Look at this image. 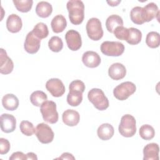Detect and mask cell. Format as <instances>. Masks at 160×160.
Wrapping results in <instances>:
<instances>
[{"mask_svg":"<svg viewBox=\"0 0 160 160\" xmlns=\"http://www.w3.org/2000/svg\"><path fill=\"white\" fill-rule=\"evenodd\" d=\"M66 8L69 12L71 22L74 25L81 24L84 18V5L79 0H70L67 2Z\"/></svg>","mask_w":160,"mask_h":160,"instance_id":"1","label":"cell"},{"mask_svg":"<svg viewBox=\"0 0 160 160\" xmlns=\"http://www.w3.org/2000/svg\"><path fill=\"white\" fill-rule=\"evenodd\" d=\"M89 101L99 111L106 109L109 107V101L102 89L99 88L91 89L88 94Z\"/></svg>","mask_w":160,"mask_h":160,"instance_id":"2","label":"cell"},{"mask_svg":"<svg viewBox=\"0 0 160 160\" xmlns=\"http://www.w3.org/2000/svg\"><path fill=\"white\" fill-rule=\"evenodd\" d=\"M118 130L121 135L126 138L133 136L136 132V121L131 114H125L122 116Z\"/></svg>","mask_w":160,"mask_h":160,"instance_id":"3","label":"cell"},{"mask_svg":"<svg viewBox=\"0 0 160 160\" xmlns=\"http://www.w3.org/2000/svg\"><path fill=\"white\" fill-rule=\"evenodd\" d=\"M44 121L50 124H54L59 119L58 112L56 110V104L52 101H46L40 106Z\"/></svg>","mask_w":160,"mask_h":160,"instance_id":"4","label":"cell"},{"mask_svg":"<svg viewBox=\"0 0 160 160\" xmlns=\"http://www.w3.org/2000/svg\"><path fill=\"white\" fill-rule=\"evenodd\" d=\"M136 85L130 81H126L117 86L113 90L114 97L120 101L127 99L130 96L135 92Z\"/></svg>","mask_w":160,"mask_h":160,"instance_id":"5","label":"cell"},{"mask_svg":"<svg viewBox=\"0 0 160 160\" xmlns=\"http://www.w3.org/2000/svg\"><path fill=\"white\" fill-rule=\"evenodd\" d=\"M86 32L88 37L93 41H99L103 36L101 22L96 18H92L86 24Z\"/></svg>","mask_w":160,"mask_h":160,"instance_id":"6","label":"cell"},{"mask_svg":"<svg viewBox=\"0 0 160 160\" xmlns=\"http://www.w3.org/2000/svg\"><path fill=\"white\" fill-rule=\"evenodd\" d=\"M101 51L108 56H119L124 51V46L118 41H104L101 45Z\"/></svg>","mask_w":160,"mask_h":160,"instance_id":"7","label":"cell"},{"mask_svg":"<svg viewBox=\"0 0 160 160\" xmlns=\"http://www.w3.org/2000/svg\"><path fill=\"white\" fill-rule=\"evenodd\" d=\"M35 134L39 141L42 144H48L52 141L54 136L51 128L45 123H39L37 125Z\"/></svg>","mask_w":160,"mask_h":160,"instance_id":"8","label":"cell"},{"mask_svg":"<svg viewBox=\"0 0 160 160\" xmlns=\"http://www.w3.org/2000/svg\"><path fill=\"white\" fill-rule=\"evenodd\" d=\"M46 88L52 96L56 98L62 96L66 91L63 82L58 78L49 79L46 83Z\"/></svg>","mask_w":160,"mask_h":160,"instance_id":"9","label":"cell"},{"mask_svg":"<svg viewBox=\"0 0 160 160\" xmlns=\"http://www.w3.org/2000/svg\"><path fill=\"white\" fill-rule=\"evenodd\" d=\"M65 39L68 47L71 51H78L82 46L81 36L79 32L74 29L69 30L66 33Z\"/></svg>","mask_w":160,"mask_h":160,"instance_id":"10","label":"cell"},{"mask_svg":"<svg viewBox=\"0 0 160 160\" xmlns=\"http://www.w3.org/2000/svg\"><path fill=\"white\" fill-rule=\"evenodd\" d=\"M40 44L41 39L38 38L32 31L28 32L24 44V48L25 51L31 54H35L39 51Z\"/></svg>","mask_w":160,"mask_h":160,"instance_id":"11","label":"cell"},{"mask_svg":"<svg viewBox=\"0 0 160 160\" xmlns=\"http://www.w3.org/2000/svg\"><path fill=\"white\" fill-rule=\"evenodd\" d=\"M1 129L2 132L10 133L16 129V120L15 117L9 114H2L0 118Z\"/></svg>","mask_w":160,"mask_h":160,"instance_id":"12","label":"cell"},{"mask_svg":"<svg viewBox=\"0 0 160 160\" xmlns=\"http://www.w3.org/2000/svg\"><path fill=\"white\" fill-rule=\"evenodd\" d=\"M0 52V72L2 74H10L13 70L14 63L4 49L1 48Z\"/></svg>","mask_w":160,"mask_h":160,"instance_id":"13","label":"cell"},{"mask_svg":"<svg viewBox=\"0 0 160 160\" xmlns=\"http://www.w3.org/2000/svg\"><path fill=\"white\" fill-rule=\"evenodd\" d=\"M82 61L86 66L91 68H94L100 64L101 58L97 52L92 51H88L82 54Z\"/></svg>","mask_w":160,"mask_h":160,"instance_id":"14","label":"cell"},{"mask_svg":"<svg viewBox=\"0 0 160 160\" xmlns=\"http://www.w3.org/2000/svg\"><path fill=\"white\" fill-rule=\"evenodd\" d=\"M108 74L113 80H120L125 77L126 74V69L121 63H113L109 68Z\"/></svg>","mask_w":160,"mask_h":160,"instance_id":"15","label":"cell"},{"mask_svg":"<svg viewBox=\"0 0 160 160\" xmlns=\"http://www.w3.org/2000/svg\"><path fill=\"white\" fill-rule=\"evenodd\" d=\"M159 148L157 143L148 144L143 149L144 160H159Z\"/></svg>","mask_w":160,"mask_h":160,"instance_id":"16","label":"cell"},{"mask_svg":"<svg viewBox=\"0 0 160 160\" xmlns=\"http://www.w3.org/2000/svg\"><path fill=\"white\" fill-rule=\"evenodd\" d=\"M22 26L21 18L16 14L9 15L6 21V28L12 33H16L20 31Z\"/></svg>","mask_w":160,"mask_h":160,"instance_id":"17","label":"cell"},{"mask_svg":"<svg viewBox=\"0 0 160 160\" xmlns=\"http://www.w3.org/2000/svg\"><path fill=\"white\" fill-rule=\"evenodd\" d=\"M63 122L68 126H76L80 120V115L79 112L74 109H67L62 115Z\"/></svg>","mask_w":160,"mask_h":160,"instance_id":"18","label":"cell"},{"mask_svg":"<svg viewBox=\"0 0 160 160\" xmlns=\"http://www.w3.org/2000/svg\"><path fill=\"white\" fill-rule=\"evenodd\" d=\"M114 129L113 126L109 123H104L100 125L97 130L98 136L103 141L110 139L114 135Z\"/></svg>","mask_w":160,"mask_h":160,"instance_id":"19","label":"cell"},{"mask_svg":"<svg viewBox=\"0 0 160 160\" xmlns=\"http://www.w3.org/2000/svg\"><path fill=\"white\" fill-rule=\"evenodd\" d=\"M2 104L8 111H14L19 106V100L13 94H7L2 97Z\"/></svg>","mask_w":160,"mask_h":160,"instance_id":"20","label":"cell"},{"mask_svg":"<svg viewBox=\"0 0 160 160\" xmlns=\"http://www.w3.org/2000/svg\"><path fill=\"white\" fill-rule=\"evenodd\" d=\"M51 26L52 30L55 33L62 32L67 26L66 18L61 14H58L53 18L51 21Z\"/></svg>","mask_w":160,"mask_h":160,"instance_id":"21","label":"cell"},{"mask_svg":"<svg viewBox=\"0 0 160 160\" xmlns=\"http://www.w3.org/2000/svg\"><path fill=\"white\" fill-rule=\"evenodd\" d=\"M52 12V5L46 1H40L36 7L37 15L42 18L49 17Z\"/></svg>","mask_w":160,"mask_h":160,"instance_id":"22","label":"cell"},{"mask_svg":"<svg viewBox=\"0 0 160 160\" xmlns=\"http://www.w3.org/2000/svg\"><path fill=\"white\" fill-rule=\"evenodd\" d=\"M118 26H123V20L121 16L112 14L107 18L106 21V27L109 32L113 33L114 29Z\"/></svg>","mask_w":160,"mask_h":160,"instance_id":"23","label":"cell"},{"mask_svg":"<svg viewBox=\"0 0 160 160\" xmlns=\"http://www.w3.org/2000/svg\"><path fill=\"white\" fill-rule=\"evenodd\" d=\"M130 18L131 21L136 24H142L146 22L143 8L136 6L133 8L130 12Z\"/></svg>","mask_w":160,"mask_h":160,"instance_id":"24","label":"cell"},{"mask_svg":"<svg viewBox=\"0 0 160 160\" xmlns=\"http://www.w3.org/2000/svg\"><path fill=\"white\" fill-rule=\"evenodd\" d=\"M145 21L149 22L152 20L157 15L159 14V9L158 6L154 2H149L143 8Z\"/></svg>","mask_w":160,"mask_h":160,"instance_id":"25","label":"cell"},{"mask_svg":"<svg viewBox=\"0 0 160 160\" xmlns=\"http://www.w3.org/2000/svg\"><path fill=\"white\" fill-rule=\"evenodd\" d=\"M142 39V32L135 28H128V34L126 41L131 45L139 44Z\"/></svg>","mask_w":160,"mask_h":160,"instance_id":"26","label":"cell"},{"mask_svg":"<svg viewBox=\"0 0 160 160\" xmlns=\"http://www.w3.org/2000/svg\"><path fill=\"white\" fill-rule=\"evenodd\" d=\"M48 99L47 94L42 91H34L30 96V101L35 106H41V105Z\"/></svg>","mask_w":160,"mask_h":160,"instance_id":"27","label":"cell"},{"mask_svg":"<svg viewBox=\"0 0 160 160\" xmlns=\"http://www.w3.org/2000/svg\"><path fill=\"white\" fill-rule=\"evenodd\" d=\"M32 32L39 39L47 38L49 34L48 28L44 22H38L36 24Z\"/></svg>","mask_w":160,"mask_h":160,"instance_id":"28","label":"cell"},{"mask_svg":"<svg viewBox=\"0 0 160 160\" xmlns=\"http://www.w3.org/2000/svg\"><path fill=\"white\" fill-rule=\"evenodd\" d=\"M146 43L151 48H158L160 44L159 34L155 31L149 32L146 36Z\"/></svg>","mask_w":160,"mask_h":160,"instance_id":"29","label":"cell"},{"mask_svg":"<svg viewBox=\"0 0 160 160\" xmlns=\"http://www.w3.org/2000/svg\"><path fill=\"white\" fill-rule=\"evenodd\" d=\"M141 138L144 140H151L155 135V131L154 128L149 124L142 125L139 131Z\"/></svg>","mask_w":160,"mask_h":160,"instance_id":"30","label":"cell"},{"mask_svg":"<svg viewBox=\"0 0 160 160\" xmlns=\"http://www.w3.org/2000/svg\"><path fill=\"white\" fill-rule=\"evenodd\" d=\"M82 101V93L79 92L69 91L67 96V102L71 106H79Z\"/></svg>","mask_w":160,"mask_h":160,"instance_id":"31","label":"cell"},{"mask_svg":"<svg viewBox=\"0 0 160 160\" xmlns=\"http://www.w3.org/2000/svg\"><path fill=\"white\" fill-rule=\"evenodd\" d=\"M12 2L17 10L22 12H29L33 4L32 0H13Z\"/></svg>","mask_w":160,"mask_h":160,"instance_id":"32","label":"cell"},{"mask_svg":"<svg viewBox=\"0 0 160 160\" xmlns=\"http://www.w3.org/2000/svg\"><path fill=\"white\" fill-rule=\"evenodd\" d=\"M48 46L50 50L53 52H58L63 48V42L58 36H52L48 41Z\"/></svg>","mask_w":160,"mask_h":160,"instance_id":"33","label":"cell"},{"mask_svg":"<svg viewBox=\"0 0 160 160\" xmlns=\"http://www.w3.org/2000/svg\"><path fill=\"white\" fill-rule=\"evenodd\" d=\"M19 128L21 132L27 136H31L35 133L36 129L32 122L28 121H22L21 122Z\"/></svg>","mask_w":160,"mask_h":160,"instance_id":"34","label":"cell"},{"mask_svg":"<svg viewBox=\"0 0 160 160\" xmlns=\"http://www.w3.org/2000/svg\"><path fill=\"white\" fill-rule=\"evenodd\" d=\"M69 91L79 92L82 93L85 90V84L81 80H74L70 83L69 86Z\"/></svg>","mask_w":160,"mask_h":160,"instance_id":"35","label":"cell"},{"mask_svg":"<svg viewBox=\"0 0 160 160\" xmlns=\"http://www.w3.org/2000/svg\"><path fill=\"white\" fill-rule=\"evenodd\" d=\"M113 33L118 39L126 41L128 34V28H124V26H118L114 29Z\"/></svg>","mask_w":160,"mask_h":160,"instance_id":"36","label":"cell"},{"mask_svg":"<svg viewBox=\"0 0 160 160\" xmlns=\"http://www.w3.org/2000/svg\"><path fill=\"white\" fill-rule=\"evenodd\" d=\"M10 142L7 139L0 138V154H7L10 149Z\"/></svg>","mask_w":160,"mask_h":160,"instance_id":"37","label":"cell"},{"mask_svg":"<svg viewBox=\"0 0 160 160\" xmlns=\"http://www.w3.org/2000/svg\"><path fill=\"white\" fill-rule=\"evenodd\" d=\"M16 159H19V160L27 159L26 154H24L22 152H20V151L13 152L11 154V156L9 157V160H16Z\"/></svg>","mask_w":160,"mask_h":160,"instance_id":"38","label":"cell"},{"mask_svg":"<svg viewBox=\"0 0 160 160\" xmlns=\"http://www.w3.org/2000/svg\"><path fill=\"white\" fill-rule=\"evenodd\" d=\"M56 159H75V158L73 156V155L69 152H64L61 154V156Z\"/></svg>","mask_w":160,"mask_h":160,"instance_id":"39","label":"cell"},{"mask_svg":"<svg viewBox=\"0 0 160 160\" xmlns=\"http://www.w3.org/2000/svg\"><path fill=\"white\" fill-rule=\"evenodd\" d=\"M26 156H27V159H36V160L38 159V157L36 154L32 152L27 153Z\"/></svg>","mask_w":160,"mask_h":160,"instance_id":"40","label":"cell"},{"mask_svg":"<svg viewBox=\"0 0 160 160\" xmlns=\"http://www.w3.org/2000/svg\"><path fill=\"white\" fill-rule=\"evenodd\" d=\"M108 4L111 6H118L120 2H121V1H107Z\"/></svg>","mask_w":160,"mask_h":160,"instance_id":"41","label":"cell"}]
</instances>
